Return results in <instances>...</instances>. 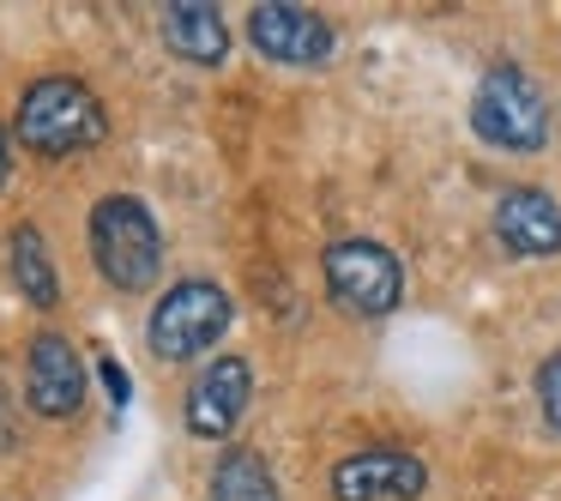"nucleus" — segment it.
<instances>
[{"instance_id": "nucleus-1", "label": "nucleus", "mask_w": 561, "mask_h": 501, "mask_svg": "<svg viewBox=\"0 0 561 501\" xmlns=\"http://www.w3.org/2000/svg\"><path fill=\"white\" fill-rule=\"evenodd\" d=\"M19 146L37 158H79V151L110 139V115H103L98 91L73 73H49L37 86H25L19 98V122H13Z\"/></svg>"}, {"instance_id": "nucleus-2", "label": "nucleus", "mask_w": 561, "mask_h": 501, "mask_svg": "<svg viewBox=\"0 0 561 501\" xmlns=\"http://www.w3.org/2000/svg\"><path fill=\"white\" fill-rule=\"evenodd\" d=\"M91 260L115 291H151L163 266V230L146 200L134 194H103L91 206Z\"/></svg>"}, {"instance_id": "nucleus-3", "label": "nucleus", "mask_w": 561, "mask_h": 501, "mask_svg": "<svg viewBox=\"0 0 561 501\" xmlns=\"http://www.w3.org/2000/svg\"><path fill=\"white\" fill-rule=\"evenodd\" d=\"M471 127L495 151H543L549 146V103L537 79L513 61H495L471 91Z\"/></svg>"}, {"instance_id": "nucleus-4", "label": "nucleus", "mask_w": 561, "mask_h": 501, "mask_svg": "<svg viewBox=\"0 0 561 501\" xmlns=\"http://www.w3.org/2000/svg\"><path fill=\"white\" fill-rule=\"evenodd\" d=\"M236 320V303L224 296V284L211 278H182L158 296L146 320V339H151V356L158 363H187V356H206L211 344L230 332Z\"/></svg>"}, {"instance_id": "nucleus-5", "label": "nucleus", "mask_w": 561, "mask_h": 501, "mask_svg": "<svg viewBox=\"0 0 561 501\" xmlns=\"http://www.w3.org/2000/svg\"><path fill=\"white\" fill-rule=\"evenodd\" d=\"M320 272H327L332 303L356 320H380L404 303V266L375 236H344V242H332L320 254Z\"/></svg>"}, {"instance_id": "nucleus-6", "label": "nucleus", "mask_w": 561, "mask_h": 501, "mask_svg": "<svg viewBox=\"0 0 561 501\" xmlns=\"http://www.w3.org/2000/svg\"><path fill=\"white\" fill-rule=\"evenodd\" d=\"M428 489V465L404 447H363L332 465V501H416Z\"/></svg>"}, {"instance_id": "nucleus-7", "label": "nucleus", "mask_w": 561, "mask_h": 501, "mask_svg": "<svg viewBox=\"0 0 561 501\" xmlns=\"http://www.w3.org/2000/svg\"><path fill=\"white\" fill-rule=\"evenodd\" d=\"M248 37L266 61H284V67H320L332 55V25L296 0H266L248 13Z\"/></svg>"}, {"instance_id": "nucleus-8", "label": "nucleus", "mask_w": 561, "mask_h": 501, "mask_svg": "<svg viewBox=\"0 0 561 501\" xmlns=\"http://www.w3.org/2000/svg\"><path fill=\"white\" fill-rule=\"evenodd\" d=\"M25 399L37 417H73L85 405V356L61 332H37L25 351Z\"/></svg>"}, {"instance_id": "nucleus-9", "label": "nucleus", "mask_w": 561, "mask_h": 501, "mask_svg": "<svg viewBox=\"0 0 561 501\" xmlns=\"http://www.w3.org/2000/svg\"><path fill=\"white\" fill-rule=\"evenodd\" d=\"M248 399H254V368L242 356H211L199 368V380L187 387V429L199 441H230Z\"/></svg>"}, {"instance_id": "nucleus-10", "label": "nucleus", "mask_w": 561, "mask_h": 501, "mask_svg": "<svg viewBox=\"0 0 561 501\" xmlns=\"http://www.w3.org/2000/svg\"><path fill=\"white\" fill-rule=\"evenodd\" d=\"M495 242L519 260L561 254V206L543 187H507L495 200Z\"/></svg>"}, {"instance_id": "nucleus-11", "label": "nucleus", "mask_w": 561, "mask_h": 501, "mask_svg": "<svg viewBox=\"0 0 561 501\" xmlns=\"http://www.w3.org/2000/svg\"><path fill=\"white\" fill-rule=\"evenodd\" d=\"M163 43L194 67H218L230 55V25L206 0H175V7H163Z\"/></svg>"}, {"instance_id": "nucleus-12", "label": "nucleus", "mask_w": 561, "mask_h": 501, "mask_svg": "<svg viewBox=\"0 0 561 501\" xmlns=\"http://www.w3.org/2000/svg\"><path fill=\"white\" fill-rule=\"evenodd\" d=\"M7 248H13V284H19V296H25L31 308H55V303H61V278H55V260H49V248H43L37 224H19Z\"/></svg>"}, {"instance_id": "nucleus-13", "label": "nucleus", "mask_w": 561, "mask_h": 501, "mask_svg": "<svg viewBox=\"0 0 561 501\" xmlns=\"http://www.w3.org/2000/svg\"><path fill=\"white\" fill-rule=\"evenodd\" d=\"M211 501H278V477L254 447H224L211 465Z\"/></svg>"}, {"instance_id": "nucleus-14", "label": "nucleus", "mask_w": 561, "mask_h": 501, "mask_svg": "<svg viewBox=\"0 0 561 501\" xmlns=\"http://www.w3.org/2000/svg\"><path fill=\"white\" fill-rule=\"evenodd\" d=\"M537 405H543V423L561 435V351L537 363Z\"/></svg>"}, {"instance_id": "nucleus-15", "label": "nucleus", "mask_w": 561, "mask_h": 501, "mask_svg": "<svg viewBox=\"0 0 561 501\" xmlns=\"http://www.w3.org/2000/svg\"><path fill=\"white\" fill-rule=\"evenodd\" d=\"M98 375H103V387H110V399H115V405H127V392H134V387H127V368L115 363V356H103Z\"/></svg>"}, {"instance_id": "nucleus-16", "label": "nucleus", "mask_w": 561, "mask_h": 501, "mask_svg": "<svg viewBox=\"0 0 561 501\" xmlns=\"http://www.w3.org/2000/svg\"><path fill=\"white\" fill-rule=\"evenodd\" d=\"M7 175H13V134L0 127V187H7Z\"/></svg>"}, {"instance_id": "nucleus-17", "label": "nucleus", "mask_w": 561, "mask_h": 501, "mask_svg": "<svg viewBox=\"0 0 561 501\" xmlns=\"http://www.w3.org/2000/svg\"><path fill=\"white\" fill-rule=\"evenodd\" d=\"M13 441V411H7V392H0V447Z\"/></svg>"}]
</instances>
